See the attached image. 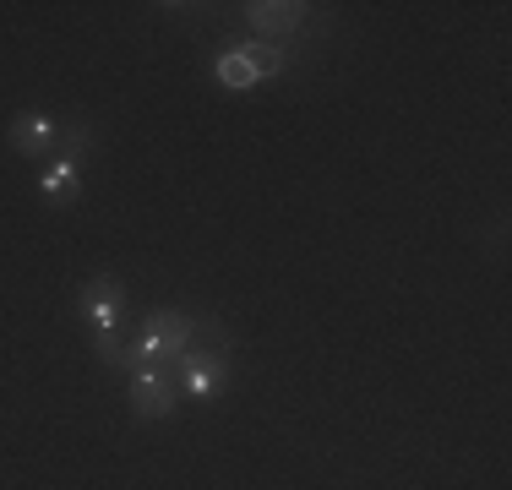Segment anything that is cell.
<instances>
[{
	"instance_id": "4",
	"label": "cell",
	"mask_w": 512,
	"mask_h": 490,
	"mask_svg": "<svg viewBox=\"0 0 512 490\" xmlns=\"http://www.w3.org/2000/svg\"><path fill=\"white\" fill-rule=\"evenodd\" d=\"M82 316L93 322V333H104V327H115L120 316H126V305H120V284H109V278H93L88 289H82Z\"/></svg>"
},
{
	"instance_id": "6",
	"label": "cell",
	"mask_w": 512,
	"mask_h": 490,
	"mask_svg": "<svg viewBox=\"0 0 512 490\" xmlns=\"http://www.w3.org/2000/svg\"><path fill=\"white\" fill-rule=\"evenodd\" d=\"M77 191H82V169H77V158H60V164H44L39 169V196L44 202H77Z\"/></svg>"
},
{
	"instance_id": "8",
	"label": "cell",
	"mask_w": 512,
	"mask_h": 490,
	"mask_svg": "<svg viewBox=\"0 0 512 490\" xmlns=\"http://www.w3.org/2000/svg\"><path fill=\"white\" fill-rule=\"evenodd\" d=\"M137 349H142V333L131 327V316H120L115 327H104V333H99V354H104L109 365H115V371H120V365H126Z\"/></svg>"
},
{
	"instance_id": "1",
	"label": "cell",
	"mask_w": 512,
	"mask_h": 490,
	"mask_svg": "<svg viewBox=\"0 0 512 490\" xmlns=\"http://www.w3.org/2000/svg\"><path fill=\"white\" fill-rule=\"evenodd\" d=\"M186 343H191V316L186 311H169V305L148 311V322H142V349L153 354V365H175L180 371Z\"/></svg>"
},
{
	"instance_id": "3",
	"label": "cell",
	"mask_w": 512,
	"mask_h": 490,
	"mask_svg": "<svg viewBox=\"0 0 512 490\" xmlns=\"http://www.w3.org/2000/svg\"><path fill=\"white\" fill-rule=\"evenodd\" d=\"M6 137H11V147H17L22 158H39V164H44L50 147H55V120L50 115H17Z\"/></svg>"
},
{
	"instance_id": "10",
	"label": "cell",
	"mask_w": 512,
	"mask_h": 490,
	"mask_svg": "<svg viewBox=\"0 0 512 490\" xmlns=\"http://www.w3.org/2000/svg\"><path fill=\"white\" fill-rule=\"evenodd\" d=\"M240 55H246V66H251V77L262 82V77H278L284 71V49H278L273 39H251V44H240Z\"/></svg>"
},
{
	"instance_id": "9",
	"label": "cell",
	"mask_w": 512,
	"mask_h": 490,
	"mask_svg": "<svg viewBox=\"0 0 512 490\" xmlns=\"http://www.w3.org/2000/svg\"><path fill=\"white\" fill-rule=\"evenodd\" d=\"M180 376H186V392H191V398H218V392L229 387V365L186 360V365H180Z\"/></svg>"
},
{
	"instance_id": "7",
	"label": "cell",
	"mask_w": 512,
	"mask_h": 490,
	"mask_svg": "<svg viewBox=\"0 0 512 490\" xmlns=\"http://www.w3.org/2000/svg\"><path fill=\"white\" fill-rule=\"evenodd\" d=\"M251 22H256V33H289V28L306 22V6H300V0H256Z\"/></svg>"
},
{
	"instance_id": "12",
	"label": "cell",
	"mask_w": 512,
	"mask_h": 490,
	"mask_svg": "<svg viewBox=\"0 0 512 490\" xmlns=\"http://www.w3.org/2000/svg\"><path fill=\"white\" fill-rule=\"evenodd\" d=\"M55 142L77 158V153H88V147H93V126H88V120H55Z\"/></svg>"
},
{
	"instance_id": "5",
	"label": "cell",
	"mask_w": 512,
	"mask_h": 490,
	"mask_svg": "<svg viewBox=\"0 0 512 490\" xmlns=\"http://www.w3.org/2000/svg\"><path fill=\"white\" fill-rule=\"evenodd\" d=\"M186 360H202V365H229V333L218 322H197L191 316V343H186ZM180 360V365H186Z\"/></svg>"
},
{
	"instance_id": "2",
	"label": "cell",
	"mask_w": 512,
	"mask_h": 490,
	"mask_svg": "<svg viewBox=\"0 0 512 490\" xmlns=\"http://www.w3.org/2000/svg\"><path fill=\"white\" fill-rule=\"evenodd\" d=\"M175 398H180V387H175V371H169V365L137 371L126 387V403H131L137 420H164V414H175Z\"/></svg>"
},
{
	"instance_id": "11",
	"label": "cell",
	"mask_w": 512,
	"mask_h": 490,
	"mask_svg": "<svg viewBox=\"0 0 512 490\" xmlns=\"http://www.w3.org/2000/svg\"><path fill=\"white\" fill-rule=\"evenodd\" d=\"M213 77L224 82V88H235V93H246V88H256V77H251V66H246V55H240V49H229V55H218Z\"/></svg>"
}]
</instances>
